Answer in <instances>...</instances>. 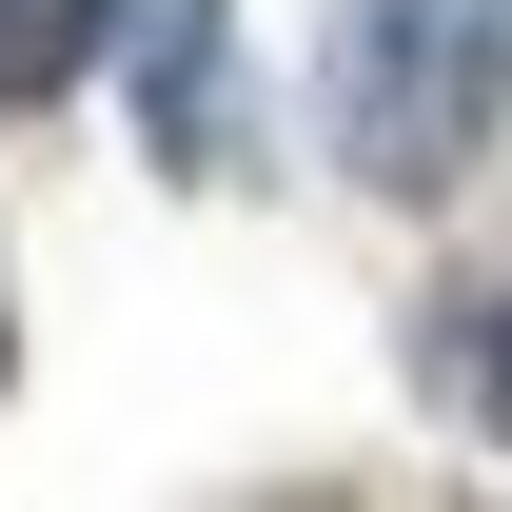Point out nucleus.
<instances>
[{"label": "nucleus", "mask_w": 512, "mask_h": 512, "mask_svg": "<svg viewBox=\"0 0 512 512\" xmlns=\"http://www.w3.org/2000/svg\"><path fill=\"white\" fill-rule=\"evenodd\" d=\"M493 434H512V316H493Z\"/></svg>", "instance_id": "3"}, {"label": "nucleus", "mask_w": 512, "mask_h": 512, "mask_svg": "<svg viewBox=\"0 0 512 512\" xmlns=\"http://www.w3.org/2000/svg\"><path fill=\"white\" fill-rule=\"evenodd\" d=\"M79 60H99V0H0V119H20V99H60Z\"/></svg>", "instance_id": "2"}, {"label": "nucleus", "mask_w": 512, "mask_h": 512, "mask_svg": "<svg viewBox=\"0 0 512 512\" xmlns=\"http://www.w3.org/2000/svg\"><path fill=\"white\" fill-rule=\"evenodd\" d=\"M493 79H512V0H355L335 40V138L375 197H434L473 138H493Z\"/></svg>", "instance_id": "1"}]
</instances>
